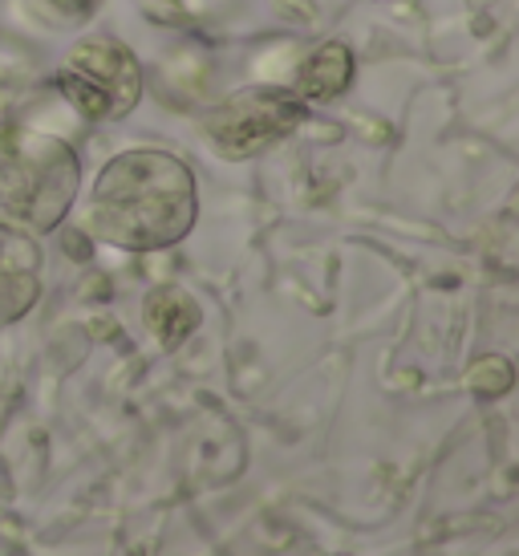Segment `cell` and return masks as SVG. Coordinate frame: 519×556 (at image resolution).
Listing matches in <instances>:
<instances>
[{
  "label": "cell",
  "instance_id": "8",
  "mask_svg": "<svg viewBox=\"0 0 519 556\" xmlns=\"http://www.w3.org/2000/svg\"><path fill=\"white\" fill-rule=\"evenodd\" d=\"M98 9V0H25V13L46 29H77Z\"/></svg>",
  "mask_w": 519,
  "mask_h": 556
},
{
  "label": "cell",
  "instance_id": "2",
  "mask_svg": "<svg viewBox=\"0 0 519 556\" xmlns=\"http://www.w3.org/2000/svg\"><path fill=\"white\" fill-rule=\"evenodd\" d=\"M81 163L58 135L16 126L0 135V224L29 236L53 232L77 200Z\"/></svg>",
  "mask_w": 519,
  "mask_h": 556
},
{
  "label": "cell",
  "instance_id": "7",
  "mask_svg": "<svg viewBox=\"0 0 519 556\" xmlns=\"http://www.w3.org/2000/svg\"><path fill=\"white\" fill-rule=\"evenodd\" d=\"M147 325H151L154 341H159L163 350H175V345H183V341L199 329L195 296L183 293V289H175V285H163V289H154V293L147 296Z\"/></svg>",
  "mask_w": 519,
  "mask_h": 556
},
{
  "label": "cell",
  "instance_id": "5",
  "mask_svg": "<svg viewBox=\"0 0 519 556\" xmlns=\"http://www.w3.org/2000/svg\"><path fill=\"white\" fill-rule=\"evenodd\" d=\"M41 296V248L29 232L0 224V325L21 321Z\"/></svg>",
  "mask_w": 519,
  "mask_h": 556
},
{
  "label": "cell",
  "instance_id": "1",
  "mask_svg": "<svg viewBox=\"0 0 519 556\" xmlns=\"http://www.w3.org/2000/svg\"><path fill=\"white\" fill-rule=\"evenodd\" d=\"M199 216L195 175L170 151H123L102 167L90 195V228L123 252L179 244Z\"/></svg>",
  "mask_w": 519,
  "mask_h": 556
},
{
  "label": "cell",
  "instance_id": "4",
  "mask_svg": "<svg viewBox=\"0 0 519 556\" xmlns=\"http://www.w3.org/2000/svg\"><path fill=\"white\" fill-rule=\"evenodd\" d=\"M301 123H305V102L296 93L276 90V86H252L219 102L203 118V130L224 159H252L292 135Z\"/></svg>",
  "mask_w": 519,
  "mask_h": 556
},
{
  "label": "cell",
  "instance_id": "9",
  "mask_svg": "<svg viewBox=\"0 0 519 556\" xmlns=\"http://www.w3.org/2000/svg\"><path fill=\"white\" fill-rule=\"evenodd\" d=\"M467 382H471V390L479 394V399H499V394H507L511 390V362L499 354H488L479 357L471 366V374H467Z\"/></svg>",
  "mask_w": 519,
  "mask_h": 556
},
{
  "label": "cell",
  "instance_id": "6",
  "mask_svg": "<svg viewBox=\"0 0 519 556\" xmlns=\"http://www.w3.org/2000/svg\"><path fill=\"white\" fill-rule=\"evenodd\" d=\"M353 81V53L350 46L341 41H329V46H317L305 58V65L296 70V98L301 102H333L350 90Z\"/></svg>",
  "mask_w": 519,
  "mask_h": 556
},
{
  "label": "cell",
  "instance_id": "3",
  "mask_svg": "<svg viewBox=\"0 0 519 556\" xmlns=\"http://www.w3.org/2000/svg\"><path fill=\"white\" fill-rule=\"evenodd\" d=\"M58 90L74 102V110L90 123L123 118L142 98V65L114 37H86L69 49Z\"/></svg>",
  "mask_w": 519,
  "mask_h": 556
}]
</instances>
